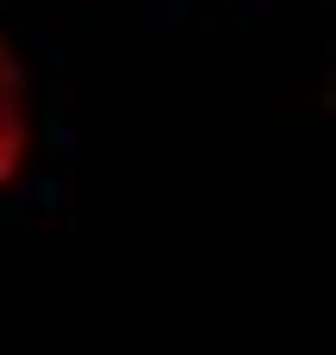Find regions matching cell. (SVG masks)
<instances>
[{"instance_id":"1","label":"cell","mask_w":336,"mask_h":355,"mask_svg":"<svg viewBox=\"0 0 336 355\" xmlns=\"http://www.w3.org/2000/svg\"><path fill=\"white\" fill-rule=\"evenodd\" d=\"M31 150H37V87L12 31L0 25V193L31 168Z\"/></svg>"}]
</instances>
